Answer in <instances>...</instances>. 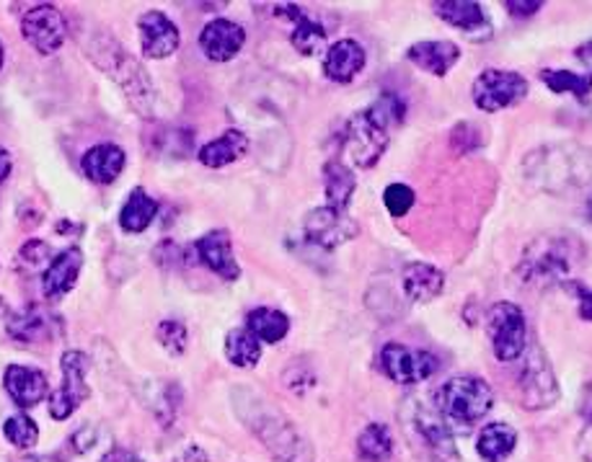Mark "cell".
Returning a JSON list of instances; mask_svg holds the SVG:
<instances>
[{"instance_id":"4fadbf2b","label":"cell","mask_w":592,"mask_h":462,"mask_svg":"<svg viewBox=\"0 0 592 462\" xmlns=\"http://www.w3.org/2000/svg\"><path fill=\"white\" fill-rule=\"evenodd\" d=\"M21 34L40 55H55L67 40V24L55 6L42 3L21 19Z\"/></svg>"},{"instance_id":"c3c4849f","label":"cell","mask_w":592,"mask_h":462,"mask_svg":"<svg viewBox=\"0 0 592 462\" xmlns=\"http://www.w3.org/2000/svg\"><path fill=\"white\" fill-rule=\"evenodd\" d=\"M6 63V50H3V44H0V67H3Z\"/></svg>"},{"instance_id":"e0dca14e","label":"cell","mask_w":592,"mask_h":462,"mask_svg":"<svg viewBox=\"0 0 592 462\" xmlns=\"http://www.w3.org/2000/svg\"><path fill=\"white\" fill-rule=\"evenodd\" d=\"M195 251L197 259L202 261L210 272L218 274L220 280L236 282L238 276H241V266H238L233 256V243H230V235L226 230H212V233L199 238L195 243Z\"/></svg>"},{"instance_id":"4dcf8cb0","label":"cell","mask_w":592,"mask_h":462,"mask_svg":"<svg viewBox=\"0 0 592 462\" xmlns=\"http://www.w3.org/2000/svg\"><path fill=\"white\" fill-rule=\"evenodd\" d=\"M246 328L251 330L259 342L277 344L290 334V318L277 307H253L246 318Z\"/></svg>"},{"instance_id":"f1b7e54d","label":"cell","mask_w":592,"mask_h":462,"mask_svg":"<svg viewBox=\"0 0 592 462\" xmlns=\"http://www.w3.org/2000/svg\"><path fill=\"white\" fill-rule=\"evenodd\" d=\"M355 187H357L355 171H352L347 164H340V160H329V164L324 166L326 207L347 212V204L352 195H355Z\"/></svg>"},{"instance_id":"1f68e13d","label":"cell","mask_w":592,"mask_h":462,"mask_svg":"<svg viewBox=\"0 0 592 462\" xmlns=\"http://www.w3.org/2000/svg\"><path fill=\"white\" fill-rule=\"evenodd\" d=\"M226 357L230 365L251 369L261 359V342L249 328H233L226 336Z\"/></svg>"},{"instance_id":"f6af8a7d","label":"cell","mask_w":592,"mask_h":462,"mask_svg":"<svg viewBox=\"0 0 592 462\" xmlns=\"http://www.w3.org/2000/svg\"><path fill=\"white\" fill-rule=\"evenodd\" d=\"M580 454L582 460L592 462V427L584 429V434L580 437Z\"/></svg>"},{"instance_id":"8d00e7d4","label":"cell","mask_w":592,"mask_h":462,"mask_svg":"<svg viewBox=\"0 0 592 462\" xmlns=\"http://www.w3.org/2000/svg\"><path fill=\"white\" fill-rule=\"evenodd\" d=\"M383 204H386L391 218H404L414 207V191L406 183H388L383 191Z\"/></svg>"},{"instance_id":"bcb514c9","label":"cell","mask_w":592,"mask_h":462,"mask_svg":"<svg viewBox=\"0 0 592 462\" xmlns=\"http://www.w3.org/2000/svg\"><path fill=\"white\" fill-rule=\"evenodd\" d=\"M11 156H9V150L6 148H0V183H3L6 179H9L11 176Z\"/></svg>"},{"instance_id":"d4e9b609","label":"cell","mask_w":592,"mask_h":462,"mask_svg":"<svg viewBox=\"0 0 592 462\" xmlns=\"http://www.w3.org/2000/svg\"><path fill=\"white\" fill-rule=\"evenodd\" d=\"M365 67V50L357 40H340L326 50L324 73L334 83H350Z\"/></svg>"},{"instance_id":"83f0119b","label":"cell","mask_w":592,"mask_h":462,"mask_svg":"<svg viewBox=\"0 0 592 462\" xmlns=\"http://www.w3.org/2000/svg\"><path fill=\"white\" fill-rule=\"evenodd\" d=\"M515 444H518V431L502 421L487 423L476 437V452L484 462H505L515 452Z\"/></svg>"},{"instance_id":"30bf717a","label":"cell","mask_w":592,"mask_h":462,"mask_svg":"<svg viewBox=\"0 0 592 462\" xmlns=\"http://www.w3.org/2000/svg\"><path fill=\"white\" fill-rule=\"evenodd\" d=\"M60 369H63V382L50 396V413L55 421H65L79 411L83 400L89 398V357L83 351H65L60 359Z\"/></svg>"},{"instance_id":"836d02e7","label":"cell","mask_w":592,"mask_h":462,"mask_svg":"<svg viewBox=\"0 0 592 462\" xmlns=\"http://www.w3.org/2000/svg\"><path fill=\"white\" fill-rule=\"evenodd\" d=\"M541 81L553 94H572L580 102L592 94V75H580L572 71H543Z\"/></svg>"},{"instance_id":"52a82bcc","label":"cell","mask_w":592,"mask_h":462,"mask_svg":"<svg viewBox=\"0 0 592 462\" xmlns=\"http://www.w3.org/2000/svg\"><path fill=\"white\" fill-rule=\"evenodd\" d=\"M522 357L526 359H522V367L518 369L520 403L526 406L528 411H543V408L557 403L559 398L557 375H553L551 361L538 344L522 351Z\"/></svg>"},{"instance_id":"f546056e","label":"cell","mask_w":592,"mask_h":462,"mask_svg":"<svg viewBox=\"0 0 592 462\" xmlns=\"http://www.w3.org/2000/svg\"><path fill=\"white\" fill-rule=\"evenodd\" d=\"M158 214V202L150 195H145V189L129 191L125 207L120 212V228L125 233H145L153 225Z\"/></svg>"},{"instance_id":"f35d334b","label":"cell","mask_w":592,"mask_h":462,"mask_svg":"<svg viewBox=\"0 0 592 462\" xmlns=\"http://www.w3.org/2000/svg\"><path fill=\"white\" fill-rule=\"evenodd\" d=\"M505 9L507 13H510L512 19H530L533 17V13H538L543 9V3H538V0H507L505 3Z\"/></svg>"},{"instance_id":"9c48e42d","label":"cell","mask_w":592,"mask_h":462,"mask_svg":"<svg viewBox=\"0 0 592 462\" xmlns=\"http://www.w3.org/2000/svg\"><path fill=\"white\" fill-rule=\"evenodd\" d=\"M526 96H528V81L522 78L520 73L497 71V67L479 73V78L474 81V88H471V98H474L476 109H481L487 114L518 106Z\"/></svg>"},{"instance_id":"9a60e30c","label":"cell","mask_w":592,"mask_h":462,"mask_svg":"<svg viewBox=\"0 0 592 462\" xmlns=\"http://www.w3.org/2000/svg\"><path fill=\"white\" fill-rule=\"evenodd\" d=\"M137 29H141L145 57L164 60V57H172L174 52L179 50V42H181L179 27H176L166 13H160V11L143 13L141 21H137Z\"/></svg>"},{"instance_id":"60d3db41","label":"cell","mask_w":592,"mask_h":462,"mask_svg":"<svg viewBox=\"0 0 592 462\" xmlns=\"http://www.w3.org/2000/svg\"><path fill=\"white\" fill-rule=\"evenodd\" d=\"M94 442H96V431H91V427L75 431L73 444H75V450H79V452L91 450V447H94Z\"/></svg>"},{"instance_id":"3957f363","label":"cell","mask_w":592,"mask_h":462,"mask_svg":"<svg viewBox=\"0 0 592 462\" xmlns=\"http://www.w3.org/2000/svg\"><path fill=\"white\" fill-rule=\"evenodd\" d=\"M584 264V243L572 233H543L522 251L518 274L533 287L569 284L572 274Z\"/></svg>"},{"instance_id":"8fae6325","label":"cell","mask_w":592,"mask_h":462,"mask_svg":"<svg viewBox=\"0 0 592 462\" xmlns=\"http://www.w3.org/2000/svg\"><path fill=\"white\" fill-rule=\"evenodd\" d=\"M440 367V361L433 351L412 349L404 344H386L381 349V369L383 375L398 385H417L429 380Z\"/></svg>"},{"instance_id":"7a4b0ae2","label":"cell","mask_w":592,"mask_h":462,"mask_svg":"<svg viewBox=\"0 0 592 462\" xmlns=\"http://www.w3.org/2000/svg\"><path fill=\"white\" fill-rule=\"evenodd\" d=\"M406 104L402 96L383 94L365 112H357L344 127V148L357 168H373L388 150L391 127L402 125Z\"/></svg>"},{"instance_id":"44dd1931","label":"cell","mask_w":592,"mask_h":462,"mask_svg":"<svg viewBox=\"0 0 592 462\" xmlns=\"http://www.w3.org/2000/svg\"><path fill=\"white\" fill-rule=\"evenodd\" d=\"M402 287L414 303H433L440 297L445 290V272L435 264H425V261H414L406 264L402 272Z\"/></svg>"},{"instance_id":"d6a6232c","label":"cell","mask_w":592,"mask_h":462,"mask_svg":"<svg viewBox=\"0 0 592 462\" xmlns=\"http://www.w3.org/2000/svg\"><path fill=\"white\" fill-rule=\"evenodd\" d=\"M357 452L367 462H386L394 454V439L383 423H367L357 437Z\"/></svg>"},{"instance_id":"b9f144b4","label":"cell","mask_w":592,"mask_h":462,"mask_svg":"<svg viewBox=\"0 0 592 462\" xmlns=\"http://www.w3.org/2000/svg\"><path fill=\"white\" fill-rule=\"evenodd\" d=\"M577 297H580V315L584 321L592 323V290H584L580 284H574Z\"/></svg>"},{"instance_id":"ba28073f","label":"cell","mask_w":592,"mask_h":462,"mask_svg":"<svg viewBox=\"0 0 592 462\" xmlns=\"http://www.w3.org/2000/svg\"><path fill=\"white\" fill-rule=\"evenodd\" d=\"M487 334L499 361H515L528 349L526 313L515 303H497L487 313Z\"/></svg>"},{"instance_id":"484cf974","label":"cell","mask_w":592,"mask_h":462,"mask_svg":"<svg viewBox=\"0 0 592 462\" xmlns=\"http://www.w3.org/2000/svg\"><path fill=\"white\" fill-rule=\"evenodd\" d=\"M433 11L440 17L445 24L460 29V32L479 36H489V19L479 3L474 0H443V3H433Z\"/></svg>"},{"instance_id":"603a6c76","label":"cell","mask_w":592,"mask_h":462,"mask_svg":"<svg viewBox=\"0 0 592 462\" xmlns=\"http://www.w3.org/2000/svg\"><path fill=\"white\" fill-rule=\"evenodd\" d=\"M274 11H277V17H284L288 21H292V24H295L290 42H292V48L301 52V55L313 57L326 48V29L316 24L313 19L305 17V13L298 9V6H277Z\"/></svg>"},{"instance_id":"2e32d148","label":"cell","mask_w":592,"mask_h":462,"mask_svg":"<svg viewBox=\"0 0 592 462\" xmlns=\"http://www.w3.org/2000/svg\"><path fill=\"white\" fill-rule=\"evenodd\" d=\"M246 44V32L241 24L228 19H212L210 24H205L199 32V48L212 63H228L233 60Z\"/></svg>"},{"instance_id":"74e56055","label":"cell","mask_w":592,"mask_h":462,"mask_svg":"<svg viewBox=\"0 0 592 462\" xmlns=\"http://www.w3.org/2000/svg\"><path fill=\"white\" fill-rule=\"evenodd\" d=\"M55 256H52L50 245L42 243V241H29L24 249H21V261H27L29 266H42L48 264V261H52Z\"/></svg>"},{"instance_id":"7bdbcfd3","label":"cell","mask_w":592,"mask_h":462,"mask_svg":"<svg viewBox=\"0 0 592 462\" xmlns=\"http://www.w3.org/2000/svg\"><path fill=\"white\" fill-rule=\"evenodd\" d=\"M580 416L588 421V427H592V380L582 388L580 396Z\"/></svg>"},{"instance_id":"d6986e66","label":"cell","mask_w":592,"mask_h":462,"mask_svg":"<svg viewBox=\"0 0 592 462\" xmlns=\"http://www.w3.org/2000/svg\"><path fill=\"white\" fill-rule=\"evenodd\" d=\"M3 385L19 408H34L48 398V375L37 367L11 365L3 375Z\"/></svg>"},{"instance_id":"4316f807","label":"cell","mask_w":592,"mask_h":462,"mask_svg":"<svg viewBox=\"0 0 592 462\" xmlns=\"http://www.w3.org/2000/svg\"><path fill=\"white\" fill-rule=\"evenodd\" d=\"M246 150H249V137H246L241 129H228V133L215 137V140L205 143L202 148H199L197 158L199 164L207 168H222L228 164H236L238 158H243Z\"/></svg>"},{"instance_id":"7402d4cb","label":"cell","mask_w":592,"mask_h":462,"mask_svg":"<svg viewBox=\"0 0 592 462\" xmlns=\"http://www.w3.org/2000/svg\"><path fill=\"white\" fill-rule=\"evenodd\" d=\"M125 164H127L125 150L114 143L94 145V148H91L81 160L83 174L89 176V181L104 183V187L120 179V174L125 171Z\"/></svg>"},{"instance_id":"ab89813d","label":"cell","mask_w":592,"mask_h":462,"mask_svg":"<svg viewBox=\"0 0 592 462\" xmlns=\"http://www.w3.org/2000/svg\"><path fill=\"white\" fill-rule=\"evenodd\" d=\"M98 462H145L143 458H137L135 452L122 450V447H112L110 452H104V458Z\"/></svg>"},{"instance_id":"7c38bea8","label":"cell","mask_w":592,"mask_h":462,"mask_svg":"<svg viewBox=\"0 0 592 462\" xmlns=\"http://www.w3.org/2000/svg\"><path fill=\"white\" fill-rule=\"evenodd\" d=\"M305 241L319 245L324 251H334L340 245L350 243L352 238L360 235V225L350 218L347 212L332 210V207H316L305 214L303 220Z\"/></svg>"},{"instance_id":"5b68a950","label":"cell","mask_w":592,"mask_h":462,"mask_svg":"<svg viewBox=\"0 0 592 462\" xmlns=\"http://www.w3.org/2000/svg\"><path fill=\"white\" fill-rule=\"evenodd\" d=\"M246 396H249V413H241V416H243V421L249 423L253 437H257L259 442L272 452L274 460L301 462L309 452H305V442H303V437L298 434V429L292 427V423L284 419L277 408L267 406L264 400L253 396V392H246Z\"/></svg>"},{"instance_id":"6da1fadb","label":"cell","mask_w":592,"mask_h":462,"mask_svg":"<svg viewBox=\"0 0 592 462\" xmlns=\"http://www.w3.org/2000/svg\"><path fill=\"white\" fill-rule=\"evenodd\" d=\"M522 176L546 195H567L592 181V153L582 145H543L522 160Z\"/></svg>"},{"instance_id":"ee69618b","label":"cell","mask_w":592,"mask_h":462,"mask_svg":"<svg viewBox=\"0 0 592 462\" xmlns=\"http://www.w3.org/2000/svg\"><path fill=\"white\" fill-rule=\"evenodd\" d=\"M574 57L580 60V63H582L584 67H590V71H592V40H588L584 44H580V48L574 50Z\"/></svg>"},{"instance_id":"cb8c5ba5","label":"cell","mask_w":592,"mask_h":462,"mask_svg":"<svg viewBox=\"0 0 592 462\" xmlns=\"http://www.w3.org/2000/svg\"><path fill=\"white\" fill-rule=\"evenodd\" d=\"M60 323L50 311H44L40 305H29L27 311H21L9 321V334L17 342L24 344H40L55 336Z\"/></svg>"},{"instance_id":"ac0fdd59","label":"cell","mask_w":592,"mask_h":462,"mask_svg":"<svg viewBox=\"0 0 592 462\" xmlns=\"http://www.w3.org/2000/svg\"><path fill=\"white\" fill-rule=\"evenodd\" d=\"M83 269V251L79 245H67L63 253H58L55 259L50 261L48 269L42 274V290L50 300L65 297L67 292L75 287Z\"/></svg>"},{"instance_id":"277c9868","label":"cell","mask_w":592,"mask_h":462,"mask_svg":"<svg viewBox=\"0 0 592 462\" xmlns=\"http://www.w3.org/2000/svg\"><path fill=\"white\" fill-rule=\"evenodd\" d=\"M86 52L89 57L94 60V65L102 67V71L125 91L129 104H133L143 117L153 112V104H156V88H153L150 75L145 73V67L137 63L127 50H122L112 36L98 34L96 40L89 44Z\"/></svg>"},{"instance_id":"8992f818","label":"cell","mask_w":592,"mask_h":462,"mask_svg":"<svg viewBox=\"0 0 592 462\" xmlns=\"http://www.w3.org/2000/svg\"><path fill=\"white\" fill-rule=\"evenodd\" d=\"M435 408L456 423H474L484 419L495 406V390L487 380L474 375L450 377L435 390Z\"/></svg>"},{"instance_id":"e575fe53","label":"cell","mask_w":592,"mask_h":462,"mask_svg":"<svg viewBox=\"0 0 592 462\" xmlns=\"http://www.w3.org/2000/svg\"><path fill=\"white\" fill-rule=\"evenodd\" d=\"M3 437L17 447V450H32L40 442V427L29 413H17L3 423Z\"/></svg>"},{"instance_id":"d590c367","label":"cell","mask_w":592,"mask_h":462,"mask_svg":"<svg viewBox=\"0 0 592 462\" xmlns=\"http://www.w3.org/2000/svg\"><path fill=\"white\" fill-rule=\"evenodd\" d=\"M156 338H158V344L164 346L168 354H174V357H181V354L187 351L189 330L179 321H160L158 328H156Z\"/></svg>"},{"instance_id":"7dc6e473","label":"cell","mask_w":592,"mask_h":462,"mask_svg":"<svg viewBox=\"0 0 592 462\" xmlns=\"http://www.w3.org/2000/svg\"><path fill=\"white\" fill-rule=\"evenodd\" d=\"M584 214H588V220L592 222V195L588 197V207H584Z\"/></svg>"},{"instance_id":"ffe728a7","label":"cell","mask_w":592,"mask_h":462,"mask_svg":"<svg viewBox=\"0 0 592 462\" xmlns=\"http://www.w3.org/2000/svg\"><path fill=\"white\" fill-rule=\"evenodd\" d=\"M406 60L417 65L419 71L435 75V78H445L460 60V48L448 40H425L412 44L409 52H406Z\"/></svg>"},{"instance_id":"5bb4252c","label":"cell","mask_w":592,"mask_h":462,"mask_svg":"<svg viewBox=\"0 0 592 462\" xmlns=\"http://www.w3.org/2000/svg\"><path fill=\"white\" fill-rule=\"evenodd\" d=\"M412 434L419 439L422 450H427L435 460L453 462L458 460V447L456 437L448 429V423L443 421V413L437 408H417L409 419Z\"/></svg>"}]
</instances>
